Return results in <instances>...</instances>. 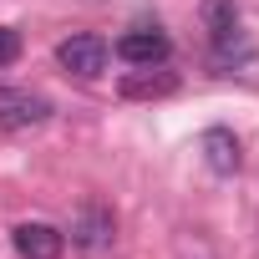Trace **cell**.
<instances>
[{
  "instance_id": "1",
  "label": "cell",
  "mask_w": 259,
  "mask_h": 259,
  "mask_svg": "<svg viewBox=\"0 0 259 259\" xmlns=\"http://www.w3.org/2000/svg\"><path fill=\"white\" fill-rule=\"evenodd\" d=\"M56 61H61V71H71V76H102V71H107V41H102L97 31H71V36L56 46Z\"/></svg>"
},
{
  "instance_id": "2",
  "label": "cell",
  "mask_w": 259,
  "mask_h": 259,
  "mask_svg": "<svg viewBox=\"0 0 259 259\" xmlns=\"http://www.w3.org/2000/svg\"><path fill=\"white\" fill-rule=\"evenodd\" d=\"M173 51V41L158 31V26H133V31H122L117 36V56L127 66H163Z\"/></svg>"
},
{
  "instance_id": "3",
  "label": "cell",
  "mask_w": 259,
  "mask_h": 259,
  "mask_svg": "<svg viewBox=\"0 0 259 259\" xmlns=\"http://www.w3.org/2000/svg\"><path fill=\"white\" fill-rule=\"evenodd\" d=\"M51 117V102L41 97V92H16V87H6L0 92V127L6 133H26V127H41Z\"/></svg>"
},
{
  "instance_id": "4",
  "label": "cell",
  "mask_w": 259,
  "mask_h": 259,
  "mask_svg": "<svg viewBox=\"0 0 259 259\" xmlns=\"http://www.w3.org/2000/svg\"><path fill=\"white\" fill-rule=\"evenodd\" d=\"M112 234H117V219H112V208L107 203H81L76 208V219H71V244L76 249H87V254H97V249H107L112 244Z\"/></svg>"
},
{
  "instance_id": "5",
  "label": "cell",
  "mask_w": 259,
  "mask_h": 259,
  "mask_svg": "<svg viewBox=\"0 0 259 259\" xmlns=\"http://www.w3.org/2000/svg\"><path fill=\"white\" fill-rule=\"evenodd\" d=\"M11 239H16V254H21V259H61V249H66V234H61L56 224H41V219L16 224Z\"/></svg>"
},
{
  "instance_id": "6",
  "label": "cell",
  "mask_w": 259,
  "mask_h": 259,
  "mask_svg": "<svg viewBox=\"0 0 259 259\" xmlns=\"http://www.w3.org/2000/svg\"><path fill=\"white\" fill-rule=\"evenodd\" d=\"M117 92H122L127 102H153V97H173V92H178V76L163 71V66H138V71H127V76L117 81Z\"/></svg>"
},
{
  "instance_id": "7",
  "label": "cell",
  "mask_w": 259,
  "mask_h": 259,
  "mask_svg": "<svg viewBox=\"0 0 259 259\" xmlns=\"http://www.w3.org/2000/svg\"><path fill=\"white\" fill-rule=\"evenodd\" d=\"M203 163L219 173V178H229V173H239V163H244V153H239V138L229 133V127H208L203 133Z\"/></svg>"
},
{
  "instance_id": "8",
  "label": "cell",
  "mask_w": 259,
  "mask_h": 259,
  "mask_svg": "<svg viewBox=\"0 0 259 259\" xmlns=\"http://www.w3.org/2000/svg\"><path fill=\"white\" fill-rule=\"evenodd\" d=\"M198 16H203L208 36H224V31H234V26H239V6H234V0H203Z\"/></svg>"
},
{
  "instance_id": "9",
  "label": "cell",
  "mask_w": 259,
  "mask_h": 259,
  "mask_svg": "<svg viewBox=\"0 0 259 259\" xmlns=\"http://www.w3.org/2000/svg\"><path fill=\"white\" fill-rule=\"evenodd\" d=\"M21 56V31L16 26H0V66H11Z\"/></svg>"
}]
</instances>
